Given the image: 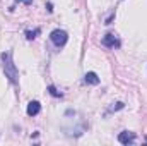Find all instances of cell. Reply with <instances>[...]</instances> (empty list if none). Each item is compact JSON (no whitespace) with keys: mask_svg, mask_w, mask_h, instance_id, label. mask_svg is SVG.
Wrapping results in <instances>:
<instances>
[{"mask_svg":"<svg viewBox=\"0 0 147 146\" xmlns=\"http://www.w3.org/2000/svg\"><path fill=\"white\" fill-rule=\"evenodd\" d=\"M2 60H3V71H5V77H9V81L12 84H17L19 81V71L12 60V53L7 52V53H2Z\"/></svg>","mask_w":147,"mask_h":146,"instance_id":"cell-1","label":"cell"},{"mask_svg":"<svg viewBox=\"0 0 147 146\" xmlns=\"http://www.w3.org/2000/svg\"><path fill=\"white\" fill-rule=\"evenodd\" d=\"M50 40L53 41V45L55 46H63L65 43H67V40H69V35H67V31H63V29H53L51 33H50Z\"/></svg>","mask_w":147,"mask_h":146,"instance_id":"cell-2","label":"cell"},{"mask_svg":"<svg viewBox=\"0 0 147 146\" xmlns=\"http://www.w3.org/2000/svg\"><path fill=\"white\" fill-rule=\"evenodd\" d=\"M118 141L121 143V145H134L135 143V134L134 132H128V131H123V132H120L118 134Z\"/></svg>","mask_w":147,"mask_h":146,"instance_id":"cell-3","label":"cell"},{"mask_svg":"<svg viewBox=\"0 0 147 146\" xmlns=\"http://www.w3.org/2000/svg\"><path fill=\"white\" fill-rule=\"evenodd\" d=\"M103 45L105 46H110V48H115V46H120V40L115 36L113 33H108V35H105V38H103Z\"/></svg>","mask_w":147,"mask_h":146,"instance_id":"cell-4","label":"cell"},{"mask_svg":"<svg viewBox=\"0 0 147 146\" xmlns=\"http://www.w3.org/2000/svg\"><path fill=\"white\" fill-rule=\"evenodd\" d=\"M41 112V103L39 102H29V105H28V115H31V117H34Z\"/></svg>","mask_w":147,"mask_h":146,"instance_id":"cell-5","label":"cell"},{"mask_svg":"<svg viewBox=\"0 0 147 146\" xmlns=\"http://www.w3.org/2000/svg\"><path fill=\"white\" fill-rule=\"evenodd\" d=\"M84 81L87 83V84H99V77H98V74L96 72H86V76H84Z\"/></svg>","mask_w":147,"mask_h":146,"instance_id":"cell-6","label":"cell"},{"mask_svg":"<svg viewBox=\"0 0 147 146\" xmlns=\"http://www.w3.org/2000/svg\"><path fill=\"white\" fill-rule=\"evenodd\" d=\"M48 93H50L51 96H57V98H62V96H63V95H62V91H58L53 84H50V86H48Z\"/></svg>","mask_w":147,"mask_h":146,"instance_id":"cell-7","label":"cell"},{"mask_svg":"<svg viewBox=\"0 0 147 146\" xmlns=\"http://www.w3.org/2000/svg\"><path fill=\"white\" fill-rule=\"evenodd\" d=\"M39 33H41V29H39V28L34 29V31H29V29H28V31H26V38H28V40H34Z\"/></svg>","mask_w":147,"mask_h":146,"instance_id":"cell-8","label":"cell"},{"mask_svg":"<svg viewBox=\"0 0 147 146\" xmlns=\"http://www.w3.org/2000/svg\"><path fill=\"white\" fill-rule=\"evenodd\" d=\"M123 107H125V105H123L121 102H118L116 105H113V108H111V110H121V108H123Z\"/></svg>","mask_w":147,"mask_h":146,"instance_id":"cell-9","label":"cell"},{"mask_svg":"<svg viewBox=\"0 0 147 146\" xmlns=\"http://www.w3.org/2000/svg\"><path fill=\"white\" fill-rule=\"evenodd\" d=\"M113 19H115V14H111L110 17L106 19V23H105V24H111V21H113Z\"/></svg>","mask_w":147,"mask_h":146,"instance_id":"cell-10","label":"cell"},{"mask_svg":"<svg viewBox=\"0 0 147 146\" xmlns=\"http://www.w3.org/2000/svg\"><path fill=\"white\" fill-rule=\"evenodd\" d=\"M46 9H48V12H53V5H51V3H50V2H48V3H46Z\"/></svg>","mask_w":147,"mask_h":146,"instance_id":"cell-11","label":"cell"}]
</instances>
